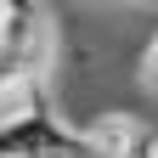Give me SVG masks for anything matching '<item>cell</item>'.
I'll list each match as a JSON object with an SVG mask.
<instances>
[{
	"mask_svg": "<svg viewBox=\"0 0 158 158\" xmlns=\"http://www.w3.org/2000/svg\"><path fill=\"white\" fill-rule=\"evenodd\" d=\"M45 107H51V96H45V85H40V73H11V79H0V130L23 124V118L45 113Z\"/></svg>",
	"mask_w": 158,
	"mask_h": 158,
	"instance_id": "obj_2",
	"label": "cell"
},
{
	"mask_svg": "<svg viewBox=\"0 0 158 158\" xmlns=\"http://www.w3.org/2000/svg\"><path fill=\"white\" fill-rule=\"evenodd\" d=\"M11 73H23V68H11V62H6V56H0V79H11Z\"/></svg>",
	"mask_w": 158,
	"mask_h": 158,
	"instance_id": "obj_4",
	"label": "cell"
},
{
	"mask_svg": "<svg viewBox=\"0 0 158 158\" xmlns=\"http://www.w3.org/2000/svg\"><path fill=\"white\" fill-rule=\"evenodd\" d=\"M79 135H85L102 158H135V147L152 141V130H147L130 107H102V113H90V124H79Z\"/></svg>",
	"mask_w": 158,
	"mask_h": 158,
	"instance_id": "obj_1",
	"label": "cell"
},
{
	"mask_svg": "<svg viewBox=\"0 0 158 158\" xmlns=\"http://www.w3.org/2000/svg\"><path fill=\"white\" fill-rule=\"evenodd\" d=\"M135 158H158V135H152L147 147H135Z\"/></svg>",
	"mask_w": 158,
	"mask_h": 158,
	"instance_id": "obj_3",
	"label": "cell"
}]
</instances>
